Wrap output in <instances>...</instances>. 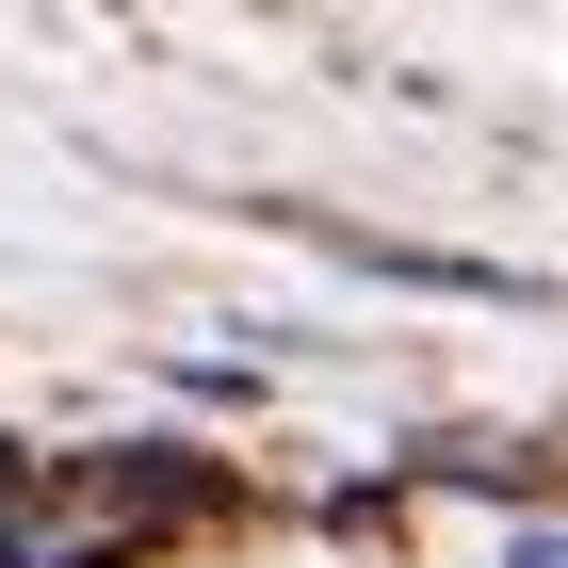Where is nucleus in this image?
<instances>
[{
    "label": "nucleus",
    "mask_w": 568,
    "mask_h": 568,
    "mask_svg": "<svg viewBox=\"0 0 568 568\" xmlns=\"http://www.w3.org/2000/svg\"><path fill=\"white\" fill-rule=\"evenodd\" d=\"M195 504H212V455H179V438H114L49 487H33V455H0V568H114Z\"/></svg>",
    "instance_id": "obj_1"
},
{
    "label": "nucleus",
    "mask_w": 568,
    "mask_h": 568,
    "mask_svg": "<svg viewBox=\"0 0 568 568\" xmlns=\"http://www.w3.org/2000/svg\"><path fill=\"white\" fill-rule=\"evenodd\" d=\"M504 568H568V520H520V536H504Z\"/></svg>",
    "instance_id": "obj_2"
},
{
    "label": "nucleus",
    "mask_w": 568,
    "mask_h": 568,
    "mask_svg": "<svg viewBox=\"0 0 568 568\" xmlns=\"http://www.w3.org/2000/svg\"><path fill=\"white\" fill-rule=\"evenodd\" d=\"M0 455H17V438H0Z\"/></svg>",
    "instance_id": "obj_3"
}]
</instances>
